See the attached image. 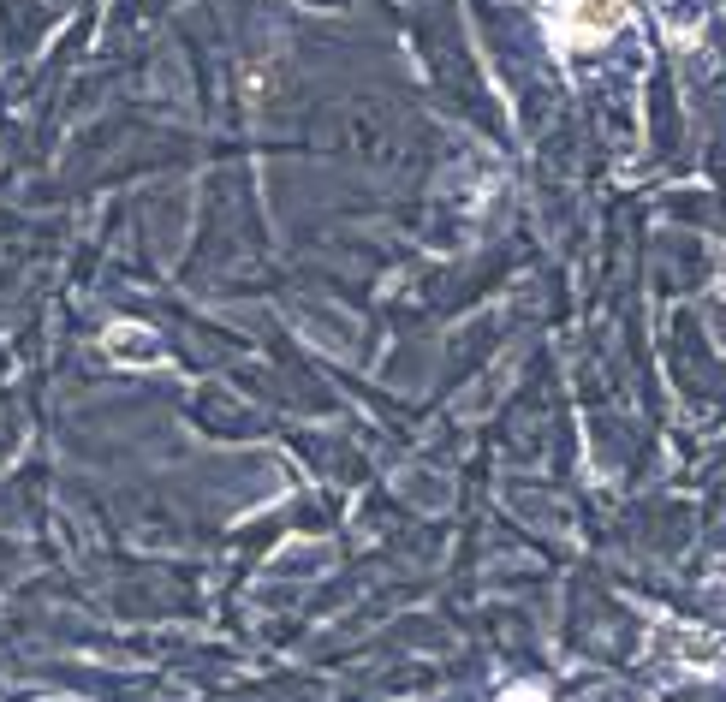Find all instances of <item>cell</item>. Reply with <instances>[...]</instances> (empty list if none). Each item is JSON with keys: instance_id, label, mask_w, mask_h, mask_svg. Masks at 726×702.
Here are the masks:
<instances>
[{"instance_id": "6da1fadb", "label": "cell", "mask_w": 726, "mask_h": 702, "mask_svg": "<svg viewBox=\"0 0 726 702\" xmlns=\"http://www.w3.org/2000/svg\"><path fill=\"white\" fill-rule=\"evenodd\" d=\"M619 12H625V0H566V30L596 42V36H607L619 24Z\"/></svg>"}]
</instances>
